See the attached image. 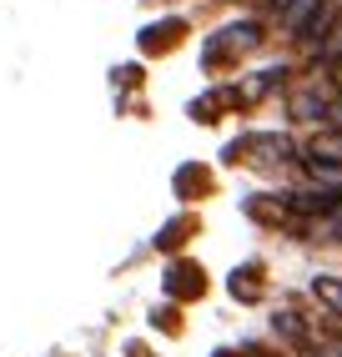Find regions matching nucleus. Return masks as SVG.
I'll use <instances>...</instances> for the list:
<instances>
[{
    "label": "nucleus",
    "mask_w": 342,
    "mask_h": 357,
    "mask_svg": "<svg viewBox=\"0 0 342 357\" xmlns=\"http://www.w3.org/2000/svg\"><path fill=\"white\" fill-rule=\"evenodd\" d=\"M262 40V26H227L222 36H216L211 45H207V66H222V61H237L241 51H252V45Z\"/></svg>",
    "instance_id": "1"
},
{
    "label": "nucleus",
    "mask_w": 342,
    "mask_h": 357,
    "mask_svg": "<svg viewBox=\"0 0 342 357\" xmlns=\"http://www.w3.org/2000/svg\"><path fill=\"white\" fill-rule=\"evenodd\" d=\"M327 0H272V10H277V26L287 31V36H302L312 20H317V10H322Z\"/></svg>",
    "instance_id": "2"
},
{
    "label": "nucleus",
    "mask_w": 342,
    "mask_h": 357,
    "mask_svg": "<svg viewBox=\"0 0 342 357\" xmlns=\"http://www.w3.org/2000/svg\"><path fill=\"white\" fill-rule=\"evenodd\" d=\"M307 156H312V166H322V172H342V131L337 126L332 131H317L307 141Z\"/></svg>",
    "instance_id": "3"
},
{
    "label": "nucleus",
    "mask_w": 342,
    "mask_h": 357,
    "mask_svg": "<svg viewBox=\"0 0 342 357\" xmlns=\"http://www.w3.org/2000/svg\"><path fill=\"white\" fill-rule=\"evenodd\" d=\"M166 292H171V297H202V292H207L202 267H191V261H177V267L166 272Z\"/></svg>",
    "instance_id": "4"
},
{
    "label": "nucleus",
    "mask_w": 342,
    "mask_h": 357,
    "mask_svg": "<svg viewBox=\"0 0 342 357\" xmlns=\"http://www.w3.org/2000/svg\"><path fill=\"white\" fill-rule=\"evenodd\" d=\"M232 297H237V302H257V297H262V272H252V267L232 272Z\"/></svg>",
    "instance_id": "5"
},
{
    "label": "nucleus",
    "mask_w": 342,
    "mask_h": 357,
    "mask_svg": "<svg viewBox=\"0 0 342 357\" xmlns=\"http://www.w3.org/2000/svg\"><path fill=\"white\" fill-rule=\"evenodd\" d=\"M171 36H181V20H166V26H151L146 31V51H166Z\"/></svg>",
    "instance_id": "6"
},
{
    "label": "nucleus",
    "mask_w": 342,
    "mask_h": 357,
    "mask_svg": "<svg viewBox=\"0 0 342 357\" xmlns=\"http://www.w3.org/2000/svg\"><path fill=\"white\" fill-rule=\"evenodd\" d=\"M272 327L282 332V337H292V342H302V337H307V322H302L297 312H277V317H272Z\"/></svg>",
    "instance_id": "7"
},
{
    "label": "nucleus",
    "mask_w": 342,
    "mask_h": 357,
    "mask_svg": "<svg viewBox=\"0 0 342 357\" xmlns=\"http://www.w3.org/2000/svg\"><path fill=\"white\" fill-rule=\"evenodd\" d=\"M317 297H322L332 312H342V282H332V277H317Z\"/></svg>",
    "instance_id": "8"
},
{
    "label": "nucleus",
    "mask_w": 342,
    "mask_h": 357,
    "mask_svg": "<svg viewBox=\"0 0 342 357\" xmlns=\"http://www.w3.org/2000/svg\"><path fill=\"white\" fill-rule=\"evenodd\" d=\"M202 186H207V172H202V166H186V172L177 176V192H202Z\"/></svg>",
    "instance_id": "9"
},
{
    "label": "nucleus",
    "mask_w": 342,
    "mask_h": 357,
    "mask_svg": "<svg viewBox=\"0 0 342 357\" xmlns=\"http://www.w3.org/2000/svg\"><path fill=\"white\" fill-rule=\"evenodd\" d=\"M337 96H342V66H337Z\"/></svg>",
    "instance_id": "10"
}]
</instances>
